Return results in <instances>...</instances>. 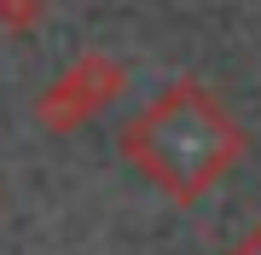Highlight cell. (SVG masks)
<instances>
[{"mask_svg": "<svg viewBox=\"0 0 261 255\" xmlns=\"http://www.w3.org/2000/svg\"><path fill=\"white\" fill-rule=\"evenodd\" d=\"M250 133L238 128V116L209 93L203 81H168L157 99L122 128V157L128 168L151 180L168 203L192 209L203 203L215 186L244 162Z\"/></svg>", "mask_w": 261, "mask_h": 255, "instance_id": "cell-1", "label": "cell"}, {"mask_svg": "<svg viewBox=\"0 0 261 255\" xmlns=\"http://www.w3.org/2000/svg\"><path fill=\"white\" fill-rule=\"evenodd\" d=\"M122 93H128V70H122L111 52L87 47L64 76H53V81L35 93V122L64 139V133H82L87 122H99Z\"/></svg>", "mask_w": 261, "mask_h": 255, "instance_id": "cell-2", "label": "cell"}, {"mask_svg": "<svg viewBox=\"0 0 261 255\" xmlns=\"http://www.w3.org/2000/svg\"><path fill=\"white\" fill-rule=\"evenodd\" d=\"M47 18V0H0V29L6 35H35Z\"/></svg>", "mask_w": 261, "mask_h": 255, "instance_id": "cell-3", "label": "cell"}, {"mask_svg": "<svg viewBox=\"0 0 261 255\" xmlns=\"http://www.w3.org/2000/svg\"><path fill=\"white\" fill-rule=\"evenodd\" d=\"M232 255H261V226H255L250 238H244V244H232Z\"/></svg>", "mask_w": 261, "mask_h": 255, "instance_id": "cell-4", "label": "cell"}]
</instances>
